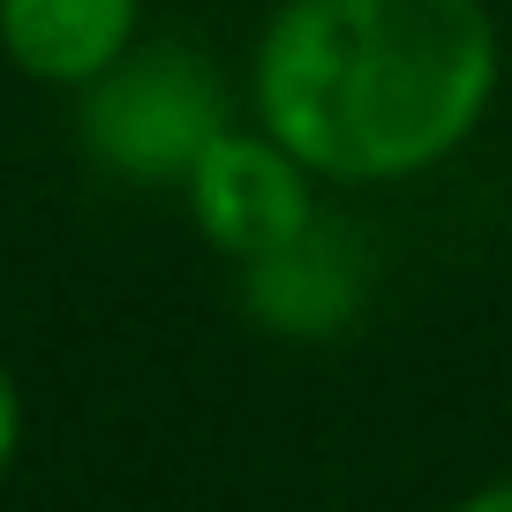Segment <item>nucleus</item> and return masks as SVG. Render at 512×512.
<instances>
[{
    "mask_svg": "<svg viewBox=\"0 0 512 512\" xmlns=\"http://www.w3.org/2000/svg\"><path fill=\"white\" fill-rule=\"evenodd\" d=\"M497 98L482 0H287L256 46V128L317 181H407L445 166Z\"/></svg>",
    "mask_w": 512,
    "mask_h": 512,
    "instance_id": "nucleus-1",
    "label": "nucleus"
},
{
    "mask_svg": "<svg viewBox=\"0 0 512 512\" xmlns=\"http://www.w3.org/2000/svg\"><path fill=\"white\" fill-rule=\"evenodd\" d=\"M226 128L219 76L189 46H128L98 83H83V136L128 181H189L204 144Z\"/></svg>",
    "mask_w": 512,
    "mask_h": 512,
    "instance_id": "nucleus-2",
    "label": "nucleus"
},
{
    "mask_svg": "<svg viewBox=\"0 0 512 512\" xmlns=\"http://www.w3.org/2000/svg\"><path fill=\"white\" fill-rule=\"evenodd\" d=\"M309 181H317V174L279 144L272 128H234V121H226L219 136L204 144V159L189 166L181 189H189V211H196V226H204L211 249L256 264V256L287 249L294 234L317 226Z\"/></svg>",
    "mask_w": 512,
    "mask_h": 512,
    "instance_id": "nucleus-3",
    "label": "nucleus"
},
{
    "mask_svg": "<svg viewBox=\"0 0 512 512\" xmlns=\"http://www.w3.org/2000/svg\"><path fill=\"white\" fill-rule=\"evenodd\" d=\"M144 0H0V53L31 83L83 91L136 46Z\"/></svg>",
    "mask_w": 512,
    "mask_h": 512,
    "instance_id": "nucleus-4",
    "label": "nucleus"
},
{
    "mask_svg": "<svg viewBox=\"0 0 512 512\" xmlns=\"http://www.w3.org/2000/svg\"><path fill=\"white\" fill-rule=\"evenodd\" d=\"M16 445H23V400H16V377L0 369V475L16 467Z\"/></svg>",
    "mask_w": 512,
    "mask_h": 512,
    "instance_id": "nucleus-5",
    "label": "nucleus"
},
{
    "mask_svg": "<svg viewBox=\"0 0 512 512\" xmlns=\"http://www.w3.org/2000/svg\"><path fill=\"white\" fill-rule=\"evenodd\" d=\"M452 512H512V482H490V490H475L467 505H452Z\"/></svg>",
    "mask_w": 512,
    "mask_h": 512,
    "instance_id": "nucleus-6",
    "label": "nucleus"
}]
</instances>
